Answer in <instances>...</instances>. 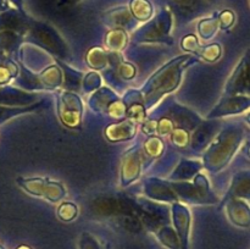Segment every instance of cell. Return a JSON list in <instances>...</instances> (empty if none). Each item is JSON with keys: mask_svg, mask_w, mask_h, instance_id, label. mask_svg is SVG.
<instances>
[{"mask_svg": "<svg viewBox=\"0 0 250 249\" xmlns=\"http://www.w3.org/2000/svg\"><path fill=\"white\" fill-rule=\"evenodd\" d=\"M187 56H182V58L177 59V60L172 61L170 65H167L166 67L161 68L155 76L150 80L149 82V92H148V98L149 99H153L154 94H158L156 97H160V94L163 93L168 92V90H172L176 87V84L178 83L180 80V76H178L177 66L180 61H182L183 59H186Z\"/></svg>", "mask_w": 250, "mask_h": 249, "instance_id": "1", "label": "cell"}, {"mask_svg": "<svg viewBox=\"0 0 250 249\" xmlns=\"http://www.w3.org/2000/svg\"><path fill=\"white\" fill-rule=\"evenodd\" d=\"M60 116L63 124L67 126H78L81 121V102L76 95H63V104L60 106Z\"/></svg>", "mask_w": 250, "mask_h": 249, "instance_id": "2", "label": "cell"}, {"mask_svg": "<svg viewBox=\"0 0 250 249\" xmlns=\"http://www.w3.org/2000/svg\"><path fill=\"white\" fill-rule=\"evenodd\" d=\"M173 220L177 229V236L180 238L182 249H188V239H189V226L190 220L186 208L175 205L173 208Z\"/></svg>", "mask_w": 250, "mask_h": 249, "instance_id": "3", "label": "cell"}, {"mask_svg": "<svg viewBox=\"0 0 250 249\" xmlns=\"http://www.w3.org/2000/svg\"><path fill=\"white\" fill-rule=\"evenodd\" d=\"M229 215L231 221L239 227L250 226V209L243 202L234 200L229 207Z\"/></svg>", "mask_w": 250, "mask_h": 249, "instance_id": "4", "label": "cell"}, {"mask_svg": "<svg viewBox=\"0 0 250 249\" xmlns=\"http://www.w3.org/2000/svg\"><path fill=\"white\" fill-rule=\"evenodd\" d=\"M136 132V124L133 122L124 121L120 124H111L106 128V137L110 141H122V139L131 138Z\"/></svg>", "mask_w": 250, "mask_h": 249, "instance_id": "5", "label": "cell"}, {"mask_svg": "<svg viewBox=\"0 0 250 249\" xmlns=\"http://www.w3.org/2000/svg\"><path fill=\"white\" fill-rule=\"evenodd\" d=\"M139 173V160L137 155H128L122 167V180L124 183H129L138 176Z\"/></svg>", "mask_w": 250, "mask_h": 249, "instance_id": "6", "label": "cell"}, {"mask_svg": "<svg viewBox=\"0 0 250 249\" xmlns=\"http://www.w3.org/2000/svg\"><path fill=\"white\" fill-rule=\"evenodd\" d=\"M129 7H131L132 15L141 21H146L153 14V7L148 0H131Z\"/></svg>", "mask_w": 250, "mask_h": 249, "instance_id": "7", "label": "cell"}, {"mask_svg": "<svg viewBox=\"0 0 250 249\" xmlns=\"http://www.w3.org/2000/svg\"><path fill=\"white\" fill-rule=\"evenodd\" d=\"M158 237L161 241V243L164 246H166L170 249H182L181 246L180 238H178L177 234L175 233L172 228H168V227H164L160 231L158 232Z\"/></svg>", "mask_w": 250, "mask_h": 249, "instance_id": "8", "label": "cell"}, {"mask_svg": "<svg viewBox=\"0 0 250 249\" xmlns=\"http://www.w3.org/2000/svg\"><path fill=\"white\" fill-rule=\"evenodd\" d=\"M43 195L48 198L51 202H58L61 198L65 195V189L58 182H50V181H45V187H44Z\"/></svg>", "mask_w": 250, "mask_h": 249, "instance_id": "9", "label": "cell"}, {"mask_svg": "<svg viewBox=\"0 0 250 249\" xmlns=\"http://www.w3.org/2000/svg\"><path fill=\"white\" fill-rule=\"evenodd\" d=\"M219 27H220L219 19H217V17H214V19H207L200 21L199 26H198V29H199V33L203 38L209 39L216 33Z\"/></svg>", "mask_w": 250, "mask_h": 249, "instance_id": "10", "label": "cell"}, {"mask_svg": "<svg viewBox=\"0 0 250 249\" xmlns=\"http://www.w3.org/2000/svg\"><path fill=\"white\" fill-rule=\"evenodd\" d=\"M106 42L109 48L115 49V50H119V49L124 48V45L126 44L127 42L126 33H125L124 31H121V29H115V31L110 32V33L107 34Z\"/></svg>", "mask_w": 250, "mask_h": 249, "instance_id": "11", "label": "cell"}, {"mask_svg": "<svg viewBox=\"0 0 250 249\" xmlns=\"http://www.w3.org/2000/svg\"><path fill=\"white\" fill-rule=\"evenodd\" d=\"M58 216L60 217L62 221H72L76 216H77V208L73 205L72 203H63L60 205L58 210Z\"/></svg>", "mask_w": 250, "mask_h": 249, "instance_id": "12", "label": "cell"}, {"mask_svg": "<svg viewBox=\"0 0 250 249\" xmlns=\"http://www.w3.org/2000/svg\"><path fill=\"white\" fill-rule=\"evenodd\" d=\"M42 80L49 87H56L61 82V73L56 67H50L44 71L42 75Z\"/></svg>", "mask_w": 250, "mask_h": 249, "instance_id": "13", "label": "cell"}, {"mask_svg": "<svg viewBox=\"0 0 250 249\" xmlns=\"http://www.w3.org/2000/svg\"><path fill=\"white\" fill-rule=\"evenodd\" d=\"M171 141L175 144L176 146H180V148H185L186 145L189 142V134L182 128H176L172 131L171 134Z\"/></svg>", "mask_w": 250, "mask_h": 249, "instance_id": "14", "label": "cell"}, {"mask_svg": "<svg viewBox=\"0 0 250 249\" xmlns=\"http://www.w3.org/2000/svg\"><path fill=\"white\" fill-rule=\"evenodd\" d=\"M200 55L208 61H216L221 55V48H220L219 44H211V45L203 48L200 51Z\"/></svg>", "mask_w": 250, "mask_h": 249, "instance_id": "15", "label": "cell"}, {"mask_svg": "<svg viewBox=\"0 0 250 249\" xmlns=\"http://www.w3.org/2000/svg\"><path fill=\"white\" fill-rule=\"evenodd\" d=\"M146 150L149 155L159 156L163 151V142L159 138H150L146 143Z\"/></svg>", "mask_w": 250, "mask_h": 249, "instance_id": "16", "label": "cell"}, {"mask_svg": "<svg viewBox=\"0 0 250 249\" xmlns=\"http://www.w3.org/2000/svg\"><path fill=\"white\" fill-rule=\"evenodd\" d=\"M217 19H219L220 27H221L222 29H227L229 28V27L233 26L236 17H234V14L231 10H225V11H222L221 14H220V16L217 17Z\"/></svg>", "mask_w": 250, "mask_h": 249, "instance_id": "17", "label": "cell"}, {"mask_svg": "<svg viewBox=\"0 0 250 249\" xmlns=\"http://www.w3.org/2000/svg\"><path fill=\"white\" fill-rule=\"evenodd\" d=\"M182 48L188 51H198L199 50V44H198L197 38L192 36V34L187 36L182 41Z\"/></svg>", "mask_w": 250, "mask_h": 249, "instance_id": "18", "label": "cell"}, {"mask_svg": "<svg viewBox=\"0 0 250 249\" xmlns=\"http://www.w3.org/2000/svg\"><path fill=\"white\" fill-rule=\"evenodd\" d=\"M173 131V126H172V122L170 121L168 119H161L160 122L158 124V132L160 134H166V133H170V132Z\"/></svg>", "mask_w": 250, "mask_h": 249, "instance_id": "19", "label": "cell"}, {"mask_svg": "<svg viewBox=\"0 0 250 249\" xmlns=\"http://www.w3.org/2000/svg\"><path fill=\"white\" fill-rule=\"evenodd\" d=\"M109 112L111 114V116L121 117L124 116L125 112H126V109H125V105H122L121 103H116V104H112L110 106Z\"/></svg>", "mask_w": 250, "mask_h": 249, "instance_id": "20", "label": "cell"}, {"mask_svg": "<svg viewBox=\"0 0 250 249\" xmlns=\"http://www.w3.org/2000/svg\"><path fill=\"white\" fill-rule=\"evenodd\" d=\"M136 73V70L132 65H128V63H125V65L121 66V75L126 78H132Z\"/></svg>", "mask_w": 250, "mask_h": 249, "instance_id": "21", "label": "cell"}, {"mask_svg": "<svg viewBox=\"0 0 250 249\" xmlns=\"http://www.w3.org/2000/svg\"><path fill=\"white\" fill-rule=\"evenodd\" d=\"M143 131L146 132V134H149V136H151L154 132L158 131V122L155 121L146 122V124L143 126Z\"/></svg>", "mask_w": 250, "mask_h": 249, "instance_id": "22", "label": "cell"}, {"mask_svg": "<svg viewBox=\"0 0 250 249\" xmlns=\"http://www.w3.org/2000/svg\"><path fill=\"white\" fill-rule=\"evenodd\" d=\"M10 77H11V72L9 71V68L0 67V83L6 82Z\"/></svg>", "mask_w": 250, "mask_h": 249, "instance_id": "23", "label": "cell"}, {"mask_svg": "<svg viewBox=\"0 0 250 249\" xmlns=\"http://www.w3.org/2000/svg\"><path fill=\"white\" fill-rule=\"evenodd\" d=\"M16 249H32V248L28 246H20L19 248H16Z\"/></svg>", "mask_w": 250, "mask_h": 249, "instance_id": "24", "label": "cell"}, {"mask_svg": "<svg viewBox=\"0 0 250 249\" xmlns=\"http://www.w3.org/2000/svg\"><path fill=\"white\" fill-rule=\"evenodd\" d=\"M247 120H248V122H249V124H250V114H249V116L247 117Z\"/></svg>", "mask_w": 250, "mask_h": 249, "instance_id": "25", "label": "cell"}, {"mask_svg": "<svg viewBox=\"0 0 250 249\" xmlns=\"http://www.w3.org/2000/svg\"><path fill=\"white\" fill-rule=\"evenodd\" d=\"M0 249H4V248H2V247H1V246H0Z\"/></svg>", "mask_w": 250, "mask_h": 249, "instance_id": "26", "label": "cell"}, {"mask_svg": "<svg viewBox=\"0 0 250 249\" xmlns=\"http://www.w3.org/2000/svg\"><path fill=\"white\" fill-rule=\"evenodd\" d=\"M249 155H250V149H249Z\"/></svg>", "mask_w": 250, "mask_h": 249, "instance_id": "27", "label": "cell"}]
</instances>
